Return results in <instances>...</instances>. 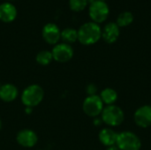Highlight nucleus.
Returning a JSON list of instances; mask_svg holds the SVG:
<instances>
[{
	"label": "nucleus",
	"instance_id": "nucleus-1",
	"mask_svg": "<svg viewBox=\"0 0 151 150\" xmlns=\"http://www.w3.org/2000/svg\"><path fill=\"white\" fill-rule=\"evenodd\" d=\"M102 37V28L96 22H87L78 30V41L83 45H92Z\"/></svg>",
	"mask_w": 151,
	"mask_h": 150
},
{
	"label": "nucleus",
	"instance_id": "nucleus-2",
	"mask_svg": "<svg viewBox=\"0 0 151 150\" xmlns=\"http://www.w3.org/2000/svg\"><path fill=\"white\" fill-rule=\"evenodd\" d=\"M44 96L42 88L37 84H33L27 87L21 95V102L26 107L33 108L41 103Z\"/></svg>",
	"mask_w": 151,
	"mask_h": 150
},
{
	"label": "nucleus",
	"instance_id": "nucleus-3",
	"mask_svg": "<svg viewBox=\"0 0 151 150\" xmlns=\"http://www.w3.org/2000/svg\"><path fill=\"white\" fill-rule=\"evenodd\" d=\"M101 119L103 123L106 124L111 127H115L120 126L124 119L125 114L123 110L117 105H107L104 108L101 113Z\"/></svg>",
	"mask_w": 151,
	"mask_h": 150
},
{
	"label": "nucleus",
	"instance_id": "nucleus-4",
	"mask_svg": "<svg viewBox=\"0 0 151 150\" xmlns=\"http://www.w3.org/2000/svg\"><path fill=\"white\" fill-rule=\"evenodd\" d=\"M116 146L120 150H140L142 141L134 133L124 131L118 133Z\"/></svg>",
	"mask_w": 151,
	"mask_h": 150
},
{
	"label": "nucleus",
	"instance_id": "nucleus-5",
	"mask_svg": "<svg viewBox=\"0 0 151 150\" xmlns=\"http://www.w3.org/2000/svg\"><path fill=\"white\" fill-rule=\"evenodd\" d=\"M104 108V103L97 95H88L82 103V110L84 113L91 118H97L101 115Z\"/></svg>",
	"mask_w": 151,
	"mask_h": 150
},
{
	"label": "nucleus",
	"instance_id": "nucleus-6",
	"mask_svg": "<svg viewBox=\"0 0 151 150\" xmlns=\"http://www.w3.org/2000/svg\"><path fill=\"white\" fill-rule=\"evenodd\" d=\"M88 13L93 22L101 23L104 22L109 16L110 9L108 4L104 1L95 0L89 5Z\"/></svg>",
	"mask_w": 151,
	"mask_h": 150
},
{
	"label": "nucleus",
	"instance_id": "nucleus-7",
	"mask_svg": "<svg viewBox=\"0 0 151 150\" xmlns=\"http://www.w3.org/2000/svg\"><path fill=\"white\" fill-rule=\"evenodd\" d=\"M53 59L59 63H65L73 57V49L70 44L58 43L56 44L51 51Z\"/></svg>",
	"mask_w": 151,
	"mask_h": 150
},
{
	"label": "nucleus",
	"instance_id": "nucleus-8",
	"mask_svg": "<svg viewBox=\"0 0 151 150\" xmlns=\"http://www.w3.org/2000/svg\"><path fill=\"white\" fill-rule=\"evenodd\" d=\"M134 120L141 128H148L151 126V105L139 107L134 114Z\"/></svg>",
	"mask_w": 151,
	"mask_h": 150
},
{
	"label": "nucleus",
	"instance_id": "nucleus-9",
	"mask_svg": "<svg viewBox=\"0 0 151 150\" xmlns=\"http://www.w3.org/2000/svg\"><path fill=\"white\" fill-rule=\"evenodd\" d=\"M42 34V38L47 43L54 45L57 44L60 40L61 31L56 24L48 23L43 27Z\"/></svg>",
	"mask_w": 151,
	"mask_h": 150
},
{
	"label": "nucleus",
	"instance_id": "nucleus-10",
	"mask_svg": "<svg viewBox=\"0 0 151 150\" xmlns=\"http://www.w3.org/2000/svg\"><path fill=\"white\" fill-rule=\"evenodd\" d=\"M16 140L20 146L24 148H32L37 143L38 137L33 130L22 129L17 133Z\"/></svg>",
	"mask_w": 151,
	"mask_h": 150
},
{
	"label": "nucleus",
	"instance_id": "nucleus-11",
	"mask_svg": "<svg viewBox=\"0 0 151 150\" xmlns=\"http://www.w3.org/2000/svg\"><path fill=\"white\" fill-rule=\"evenodd\" d=\"M120 31L119 27L116 22H109L107 23L103 30H102V37L107 43H113L115 42L119 36Z\"/></svg>",
	"mask_w": 151,
	"mask_h": 150
},
{
	"label": "nucleus",
	"instance_id": "nucleus-12",
	"mask_svg": "<svg viewBox=\"0 0 151 150\" xmlns=\"http://www.w3.org/2000/svg\"><path fill=\"white\" fill-rule=\"evenodd\" d=\"M17 17V9L11 3H3L0 4V20L5 23L13 21Z\"/></svg>",
	"mask_w": 151,
	"mask_h": 150
},
{
	"label": "nucleus",
	"instance_id": "nucleus-13",
	"mask_svg": "<svg viewBox=\"0 0 151 150\" xmlns=\"http://www.w3.org/2000/svg\"><path fill=\"white\" fill-rule=\"evenodd\" d=\"M117 137L118 133L111 128H103L98 134L100 142L107 148L116 145Z\"/></svg>",
	"mask_w": 151,
	"mask_h": 150
},
{
	"label": "nucleus",
	"instance_id": "nucleus-14",
	"mask_svg": "<svg viewBox=\"0 0 151 150\" xmlns=\"http://www.w3.org/2000/svg\"><path fill=\"white\" fill-rule=\"evenodd\" d=\"M19 95L18 88L16 86L7 83L0 87V99L5 103L13 102Z\"/></svg>",
	"mask_w": 151,
	"mask_h": 150
},
{
	"label": "nucleus",
	"instance_id": "nucleus-15",
	"mask_svg": "<svg viewBox=\"0 0 151 150\" xmlns=\"http://www.w3.org/2000/svg\"><path fill=\"white\" fill-rule=\"evenodd\" d=\"M99 96L102 102L104 103V104H107V105H112L118 100L117 91L111 88H106L104 90H102Z\"/></svg>",
	"mask_w": 151,
	"mask_h": 150
},
{
	"label": "nucleus",
	"instance_id": "nucleus-16",
	"mask_svg": "<svg viewBox=\"0 0 151 150\" xmlns=\"http://www.w3.org/2000/svg\"><path fill=\"white\" fill-rule=\"evenodd\" d=\"M60 39L63 40L64 43H73L78 40V31L74 28H65L63 31H61Z\"/></svg>",
	"mask_w": 151,
	"mask_h": 150
},
{
	"label": "nucleus",
	"instance_id": "nucleus-17",
	"mask_svg": "<svg viewBox=\"0 0 151 150\" xmlns=\"http://www.w3.org/2000/svg\"><path fill=\"white\" fill-rule=\"evenodd\" d=\"M134 20V15L131 11H126L119 14L117 18V24L119 27H127Z\"/></svg>",
	"mask_w": 151,
	"mask_h": 150
},
{
	"label": "nucleus",
	"instance_id": "nucleus-18",
	"mask_svg": "<svg viewBox=\"0 0 151 150\" xmlns=\"http://www.w3.org/2000/svg\"><path fill=\"white\" fill-rule=\"evenodd\" d=\"M36 62L41 65H48L51 63V61L53 60V57L50 51L49 50H42L40 52H38V54L36 55Z\"/></svg>",
	"mask_w": 151,
	"mask_h": 150
},
{
	"label": "nucleus",
	"instance_id": "nucleus-19",
	"mask_svg": "<svg viewBox=\"0 0 151 150\" xmlns=\"http://www.w3.org/2000/svg\"><path fill=\"white\" fill-rule=\"evenodd\" d=\"M88 3V0H69V6L74 11H81L86 8Z\"/></svg>",
	"mask_w": 151,
	"mask_h": 150
},
{
	"label": "nucleus",
	"instance_id": "nucleus-20",
	"mask_svg": "<svg viewBox=\"0 0 151 150\" xmlns=\"http://www.w3.org/2000/svg\"><path fill=\"white\" fill-rule=\"evenodd\" d=\"M86 92L88 94V95H96V92H97V88L95 84L93 83H90L88 84L87 87H86Z\"/></svg>",
	"mask_w": 151,
	"mask_h": 150
},
{
	"label": "nucleus",
	"instance_id": "nucleus-21",
	"mask_svg": "<svg viewBox=\"0 0 151 150\" xmlns=\"http://www.w3.org/2000/svg\"><path fill=\"white\" fill-rule=\"evenodd\" d=\"M103 123V120L101 119V118H95V120H94V125L95 126H99L101 124Z\"/></svg>",
	"mask_w": 151,
	"mask_h": 150
},
{
	"label": "nucleus",
	"instance_id": "nucleus-22",
	"mask_svg": "<svg viewBox=\"0 0 151 150\" xmlns=\"http://www.w3.org/2000/svg\"><path fill=\"white\" fill-rule=\"evenodd\" d=\"M106 150H120L116 145L115 146H112V147H109V148H107Z\"/></svg>",
	"mask_w": 151,
	"mask_h": 150
},
{
	"label": "nucleus",
	"instance_id": "nucleus-23",
	"mask_svg": "<svg viewBox=\"0 0 151 150\" xmlns=\"http://www.w3.org/2000/svg\"><path fill=\"white\" fill-rule=\"evenodd\" d=\"M31 111H32V108H29V107H26V112H27V114L31 113Z\"/></svg>",
	"mask_w": 151,
	"mask_h": 150
},
{
	"label": "nucleus",
	"instance_id": "nucleus-24",
	"mask_svg": "<svg viewBox=\"0 0 151 150\" xmlns=\"http://www.w3.org/2000/svg\"><path fill=\"white\" fill-rule=\"evenodd\" d=\"M1 127H2V122H1V120H0V129H1Z\"/></svg>",
	"mask_w": 151,
	"mask_h": 150
},
{
	"label": "nucleus",
	"instance_id": "nucleus-25",
	"mask_svg": "<svg viewBox=\"0 0 151 150\" xmlns=\"http://www.w3.org/2000/svg\"><path fill=\"white\" fill-rule=\"evenodd\" d=\"M100 1H104L105 2V0H100Z\"/></svg>",
	"mask_w": 151,
	"mask_h": 150
}]
</instances>
